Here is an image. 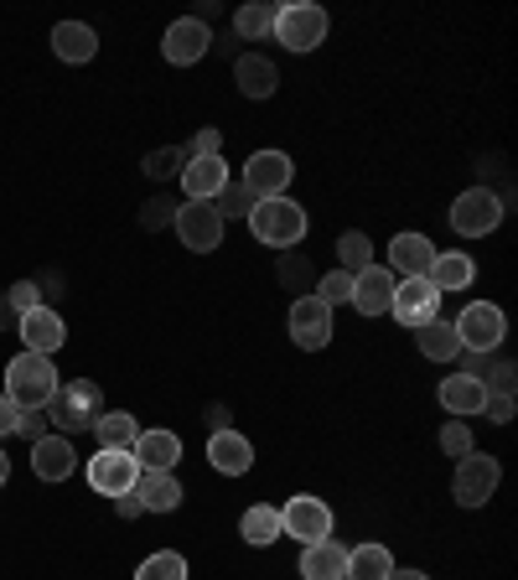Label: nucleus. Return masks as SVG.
<instances>
[{"label":"nucleus","instance_id":"1","mask_svg":"<svg viewBox=\"0 0 518 580\" xmlns=\"http://www.w3.org/2000/svg\"><path fill=\"white\" fill-rule=\"evenodd\" d=\"M57 389H63V378H57L52 358H42V353H17L6 363V399L17 410H47L57 399Z\"/></svg>","mask_w":518,"mask_h":580},{"label":"nucleus","instance_id":"2","mask_svg":"<svg viewBox=\"0 0 518 580\" xmlns=\"http://www.w3.org/2000/svg\"><path fill=\"white\" fill-rule=\"evenodd\" d=\"M99 415H104V389L94 384V378H73V384H63L57 399L47 405V420L57 426V436H68V441L99 426Z\"/></svg>","mask_w":518,"mask_h":580},{"label":"nucleus","instance_id":"3","mask_svg":"<svg viewBox=\"0 0 518 580\" xmlns=\"http://www.w3.org/2000/svg\"><path fill=\"white\" fill-rule=\"evenodd\" d=\"M249 228H255V239L270 244V249H295V244L306 239V207L291 203V197H265V203H255V213H249Z\"/></svg>","mask_w":518,"mask_h":580},{"label":"nucleus","instance_id":"4","mask_svg":"<svg viewBox=\"0 0 518 580\" xmlns=\"http://www.w3.org/2000/svg\"><path fill=\"white\" fill-rule=\"evenodd\" d=\"M327 11L322 6H311V0H291V6H280L276 11V32L291 52H311V47H322L327 42Z\"/></svg>","mask_w":518,"mask_h":580},{"label":"nucleus","instance_id":"5","mask_svg":"<svg viewBox=\"0 0 518 580\" xmlns=\"http://www.w3.org/2000/svg\"><path fill=\"white\" fill-rule=\"evenodd\" d=\"M503 197L493 187H472V192H462L456 197V207H451V228L462 234V239H487L493 228L503 223Z\"/></svg>","mask_w":518,"mask_h":580},{"label":"nucleus","instance_id":"6","mask_svg":"<svg viewBox=\"0 0 518 580\" xmlns=\"http://www.w3.org/2000/svg\"><path fill=\"white\" fill-rule=\"evenodd\" d=\"M451 326H456V337H462L466 353H498L503 337H508V316H503L493 301H472Z\"/></svg>","mask_w":518,"mask_h":580},{"label":"nucleus","instance_id":"7","mask_svg":"<svg viewBox=\"0 0 518 580\" xmlns=\"http://www.w3.org/2000/svg\"><path fill=\"white\" fill-rule=\"evenodd\" d=\"M498 482H503L498 457L472 451V457L456 461V482H451V493H456V503H462V508H483L487 497L498 493Z\"/></svg>","mask_w":518,"mask_h":580},{"label":"nucleus","instance_id":"8","mask_svg":"<svg viewBox=\"0 0 518 580\" xmlns=\"http://www.w3.org/2000/svg\"><path fill=\"white\" fill-rule=\"evenodd\" d=\"M280 534H291L301 545H316V539H332V508L322 497L295 493L285 508H280Z\"/></svg>","mask_w":518,"mask_h":580},{"label":"nucleus","instance_id":"9","mask_svg":"<svg viewBox=\"0 0 518 580\" xmlns=\"http://www.w3.org/2000/svg\"><path fill=\"white\" fill-rule=\"evenodd\" d=\"M389 316H399V326L420 332L425 322H435V316H441V290H435L425 275H414V280H399Z\"/></svg>","mask_w":518,"mask_h":580},{"label":"nucleus","instance_id":"10","mask_svg":"<svg viewBox=\"0 0 518 580\" xmlns=\"http://www.w3.org/2000/svg\"><path fill=\"white\" fill-rule=\"evenodd\" d=\"M172 228L182 234V244H187L192 255H213L218 239H224V218H218V207L213 203H182Z\"/></svg>","mask_w":518,"mask_h":580},{"label":"nucleus","instance_id":"11","mask_svg":"<svg viewBox=\"0 0 518 580\" xmlns=\"http://www.w3.org/2000/svg\"><path fill=\"white\" fill-rule=\"evenodd\" d=\"M291 337L306 353H322L332 342V307L322 296H295L291 301Z\"/></svg>","mask_w":518,"mask_h":580},{"label":"nucleus","instance_id":"12","mask_svg":"<svg viewBox=\"0 0 518 580\" xmlns=\"http://www.w3.org/2000/svg\"><path fill=\"white\" fill-rule=\"evenodd\" d=\"M291 176H295V167H291V155L285 151H255L249 155V167H244V187L265 203V197H285Z\"/></svg>","mask_w":518,"mask_h":580},{"label":"nucleus","instance_id":"13","mask_svg":"<svg viewBox=\"0 0 518 580\" xmlns=\"http://www.w3.org/2000/svg\"><path fill=\"white\" fill-rule=\"evenodd\" d=\"M136 477H140V466H136V457H130V451H99V457L88 461V487H94L99 497L130 493V487H136Z\"/></svg>","mask_w":518,"mask_h":580},{"label":"nucleus","instance_id":"14","mask_svg":"<svg viewBox=\"0 0 518 580\" xmlns=\"http://www.w3.org/2000/svg\"><path fill=\"white\" fill-rule=\"evenodd\" d=\"M395 286H399L395 270L368 265V270L353 275V307H358L363 316H389V307H395Z\"/></svg>","mask_w":518,"mask_h":580},{"label":"nucleus","instance_id":"15","mask_svg":"<svg viewBox=\"0 0 518 580\" xmlns=\"http://www.w3.org/2000/svg\"><path fill=\"white\" fill-rule=\"evenodd\" d=\"M17 337L26 342V353L52 358V353L68 342V326H63V316L52 307H36V311H26V316H17Z\"/></svg>","mask_w":518,"mask_h":580},{"label":"nucleus","instance_id":"16","mask_svg":"<svg viewBox=\"0 0 518 580\" xmlns=\"http://www.w3.org/2000/svg\"><path fill=\"white\" fill-rule=\"evenodd\" d=\"M207 47H213V32H207L197 17H182L166 26V42H161V52H166V63H176V68H187V63H197V57H207Z\"/></svg>","mask_w":518,"mask_h":580},{"label":"nucleus","instance_id":"17","mask_svg":"<svg viewBox=\"0 0 518 580\" xmlns=\"http://www.w3.org/2000/svg\"><path fill=\"white\" fill-rule=\"evenodd\" d=\"M224 187H228V161L224 155H197V161L182 167V192H187V203H213Z\"/></svg>","mask_w":518,"mask_h":580},{"label":"nucleus","instance_id":"18","mask_svg":"<svg viewBox=\"0 0 518 580\" xmlns=\"http://www.w3.org/2000/svg\"><path fill=\"white\" fill-rule=\"evenodd\" d=\"M130 457H136L140 472H172L182 461V436H172V430H140Z\"/></svg>","mask_w":518,"mask_h":580},{"label":"nucleus","instance_id":"19","mask_svg":"<svg viewBox=\"0 0 518 580\" xmlns=\"http://www.w3.org/2000/svg\"><path fill=\"white\" fill-rule=\"evenodd\" d=\"M73 466H78V457H73L68 436H42V441L32 445V472L42 482H68Z\"/></svg>","mask_w":518,"mask_h":580},{"label":"nucleus","instance_id":"20","mask_svg":"<svg viewBox=\"0 0 518 580\" xmlns=\"http://www.w3.org/2000/svg\"><path fill=\"white\" fill-rule=\"evenodd\" d=\"M207 461H213L224 477H244V472L255 466V445L244 441L239 430H213V441H207Z\"/></svg>","mask_w":518,"mask_h":580},{"label":"nucleus","instance_id":"21","mask_svg":"<svg viewBox=\"0 0 518 580\" xmlns=\"http://www.w3.org/2000/svg\"><path fill=\"white\" fill-rule=\"evenodd\" d=\"M234 84H239L244 99H270L280 88V73L270 57H259V52H244V57H234Z\"/></svg>","mask_w":518,"mask_h":580},{"label":"nucleus","instance_id":"22","mask_svg":"<svg viewBox=\"0 0 518 580\" xmlns=\"http://www.w3.org/2000/svg\"><path fill=\"white\" fill-rule=\"evenodd\" d=\"M441 255L425 234H395V244H389V270L404 275V280H414V275L431 270V259Z\"/></svg>","mask_w":518,"mask_h":580},{"label":"nucleus","instance_id":"23","mask_svg":"<svg viewBox=\"0 0 518 580\" xmlns=\"http://www.w3.org/2000/svg\"><path fill=\"white\" fill-rule=\"evenodd\" d=\"M130 493L140 497V508L145 513H172L176 503H182V482H176L172 472H140Z\"/></svg>","mask_w":518,"mask_h":580},{"label":"nucleus","instance_id":"24","mask_svg":"<svg viewBox=\"0 0 518 580\" xmlns=\"http://www.w3.org/2000/svg\"><path fill=\"white\" fill-rule=\"evenodd\" d=\"M347 570V549L337 539H316V545L301 549V576L306 580H343Z\"/></svg>","mask_w":518,"mask_h":580},{"label":"nucleus","instance_id":"25","mask_svg":"<svg viewBox=\"0 0 518 580\" xmlns=\"http://www.w3.org/2000/svg\"><path fill=\"white\" fill-rule=\"evenodd\" d=\"M52 52H57L63 63H88V57L99 52V36H94V26H84V21H57V26H52Z\"/></svg>","mask_w":518,"mask_h":580},{"label":"nucleus","instance_id":"26","mask_svg":"<svg viewBox=\"0 0 518 580\" xmlns=\"http://www.w3.org/2000/svg\"><path fill=\"white\" fill-rule=\"evenodd\" d=\"M395 576V555L384 545H358V549H347V570L343 580H389Z\"/></svg>","mask_w":518,"mask_h":580},{"label":"nucleus","instance_id":"27","mask_svg":"<svg viewBox=\"0 0 518 580\" xmlns=\"http://www.w3.org/2000/svg\"><path fill=\"white\" fill-rule=\"evenodd\" d=\"M414 342H420V353H425L431 363H451L456 353H462V337H456V326H451L446 316L425 322L420 332H414Z\"/></svg>","mask_w":518,"mask_h":580},{"label":"nucleus","instance_id":"28","mask_svg":"<svg viewBox=\"0 0 518 580\" xmlns=\"http://www.w3.org/2000/svg\"><path fill=\"white\" fill-rule=\"evenodd\" d=\"M483 399H487V389L466 374H451L446 384H441V405H446L451 415H483Z\"/></svg>","mask_w":518,"mask_h":580},{"label":"nucleus","instance_id":"29","mask_svg":"<svg viewBox=\"0 0 518 580\" xmlns=\"http://www.w3.org/2000/svg\"><path fill=\"white\" fill-rule=\"evenodd\" d=\"M472 275H477V265H472L466 255H456V249H451V255H435V259H431L425 280H431L435 290H466V286H472Z\"/></svg>","mask_w":518,"mask_h":580},{"label":"nucleus","instance_id":"30","mask_svg":"<svg viewBox=\"0 0 518 580\" xmlns=\"http://www.w3.org/2000/svg\"><path fill=\"white\" fill-rule=\"evenodd\" d=\"M94 436H99V451H130V445H136V436H140V426H136V415L104 410L99 426H94Z\"/></svg>","mask_w":518,"mask_h":580},{"label":"nucleus","instance_id":"31","mask_svg":"<svg viewBox=\"0 0 518 580\" xmlns=\"http://www.w3.org/2000/svg\"><path fill=\"white\" fill-rule=\"evenodd\" d=\"M239 534H244V539H249L255 549L276 545V539H280V508H270V503H255V508H244Z\"/></svg>","mask_w":518,"mask_h":580},{"label":"nucleus","instance_id":"32","mask_svg":"<svg viewBox=\"0 0 518 580\" xmlns=\"http://www.w3.org/2000/svg\"><path fill=\"white\" fill-rule=\"evenodd\" d=\"M234 32L249 36V42L270 36V32H276V6H265V0H255V6H239V17H234Z\"/></svg>","mask_w":518,"mask_h":580},{"label":"nucleus","instance_id":"33","mask_svg":"<svg viewBox=\"0 0 518 580\" xmlns=\"http://www.w3.org/2000/svg\"><path fill=\"white\" fill-rule=\"evenodd\" d=\"M280 290H301V296H311V290H316V275H311L306 255L280 249Z\"/></svg>","mask_w":518,"mask_h":580},{"label":"nucleus","instance_id":"34","mask_svg":"<svg viewBox=\"0 0 518 580\" xmlns=\"http://www.w3.org/2000/svg\"><path fill=\"white\" fill-rule=\"evenodd\" d=\"M136 580H187V560L176 549H155L151 560H140Z\"/></svg>","mask_w":518,"mask_h":580},{"label":"nucleus","instance_id":"35","mask_svg":"<svg viewBox=\"0 0 518 580\" xmlns=\"http://www.w3.org/2000/svg\"><path fill=\"white\" fill-rule=\"evenodd\" d=\"M337 259H343L347 275H358L374 265V244H368V234H358V228H347L343 239H337Z\"/></svg>","mask_w":518,"mask_h":580},{"label":"nucleus","instance_id":"36","mask_svg":"<svg viewBox=\"0 0 518 580\" xmlns=\"http://www.w3.org/2000/svg\"><path fill=\"white\" fill-rule=\"evenodd\" d=\"M255 192L244 187V182H234V176H228V187L218 192V197H213V207H218V218H249V213H255Z\"/></svg>","mask_w":518,"mask_h":580},{"label":"nucleus","instance_id":"37","mask_svg":"<svg viewBox=\"0 0 518 580\" xmlns=\"http://www.w3.org/2000/svg\"><path fill=\"white\" fill-rule=\"evenodd\" d=\"M182 167H187V155H182V146H161V151L145 155V176L151 182H172V176H182Z\"/></svg>","mask_w":518,"mask_h":580},{"label":"nucleus","instance_id":"38","mask_svg":"<svg viewBox=\"0 0 518 580\" xmlns=\"http://www.w3.org/2000/svg\"><path fill=\"white\" fill-rule=\"evenodd\" d=\"M176 197H151V203L140 207V228H151V234H161V228H172L176 223Z\"/></svg>","mask_w":518,"mask_h":580},{"label":"nucleus","instance_id":"39","mask_svg":"<svg viewBox=\"0 0 518 580\" xmlns=\"http://www.w3.org/2000/svg\"><path fill=\"white\" fill-rule=\"evenodd\" d=\"M311 296H322L327 307H343V301H353V275H347V270H332V275H322V280H316V290H311Z\"/></svg>","mask_w":518,"mask_h":580},{"label":"nucleus","instance_id":"40","mask_svg":"<svg viewBox=\"0 0 518 580\" xmlns=\"http://www.w3.org/2000/svg\"><path fill=\"white\" fill-rule=\"evenodd\" d=\"M441 451L446 457H472V430H466V420H451V426H441Z\"/></svg>","mask_w":518,"mask_h":580},{"label":"nucleus","instance_id":"41","mask_svg":"<svg viewBox=\"0 0 518 580\" xmlns=\"http://www.w3.org/2000/svg\"><path fill=\"white\" fill-rule=\"evenodd\" d=\"M52 420H47V410H17V430H11V436H21V441H42V436H52Z\"/></svg>","mask_w":518,"mask_h":580},{"label":"nucleus","instance_id":"42","mask_svg":"<svg viewBox=\"0 0 518 580\" xmlns=\"http://www.w3.org/2000/svg\"><path fill=\"white\" fill-rule=\"evenodd\" d=\"M6 301H11V311H17V316H26V311L42 307V286H36V280H17V286L6 290Z\"/></svg>","mask_w":518,"mask_h":580},{"label":"nucleus","instance_id":"43","mask_svg":"<svg viewBox=\"0 0 518 580\" xmlns=\"http://www.w3.org/2000/svg\"><path fill=\"white\" fill-rule=\"evenodd\" d=\"M514 384H518V368L508 358H493V368H487V378H483V389L487 394H514Z\"/></svg>","mask_w":518,"mask_h":580},{"label":"nucleus","instance_id":"44","mask_svg":"<svg viewBox=\"0 0 518 580\" xmlns=\"http://www.w3.org/2000/svg\"><path fill=\"white\" fill-rule=\"evenodd\" d=\"M218 151H224V136H218V130H197V136L182 146V155H187V161H197V155H218Z\"/></svg>","mask_w":518,"mask_h":580},{"label":"nucleus","instance_id":"45","mask_svg":"<svg viewBox=\"0 0 518 580\" xmlns=\"http://www.w3.org/2000/svg\"><path fill=\"white\" fill-rule=\"evenodd\" d=\"M483 415L493 420V426H508V420H514V394H487Z\"/></svg>","mask_w":518,"mask_h":580},{"label":"nucleus","instance_id":"46","mask_svg":"<svg viewBox=\"0 0 518 580\" xmlns=\"http://www.w3.org/2000/svg\"><path fill=\"white\" fill-rule=\"evenodd\" d=\"M456 358H462V368H466V378H477V384H483L487 378V368H493V353H456Z\"/></svg>","mask_w":518,"mask_h":580},{"label":"nucleus","instance_id":"47","mask_svg":"<svg viewBox=\"0 0 518 580\" xmlns=\"http://www.w3.org/2000/svg\"><path fill=\"white\" fill-rule=\"evenodd\" d=\"M115 513H120V518H140L145 508H140V497H136V493H120V497H115Z\"/></svg>","mask_w":518,"mask_h":580},{"label":"nucleus","instance_id":"48","mask_svg":"<svg viewBox=\"0 0 518 580\" xmlns=\"http://www.w3.org/2000/svg\"><path fill=\"white\" fill-rule=\"evenodd\" d=\"M11 430H17V405L0 394V436H11Z\"/></svg>","mask_w":518,"mask_h":580},{"label":"nucleus","instance_id":"49","mask_svg":"<svg viewBox=\"0 0 518 580\" xmlns=\"http://www.w3.org/2000/svg\"><path fill=\"white\" fill-rule=\"evenodd\" d=\"M11 326H17V311H11V301L0 296V332H11Z\"/></svg>","mask_w":518,"mask_h":580},{"label":"nucleus","instance_id":"50","mask_svg":"<svg viewBox=\"0 0 518 580\" xmlns=\"http://www.w3.org/2000/svg\"><path fill=\"white\" fill-rule=\"evenodd\" d=\"M207 420H213V430H228V410H224V405H213V410H207Z\"/></svg>","mask_w":518,"mask_h":580},{"label":"nucleus","instance_id":"51","mask_svg":"<svg viewBox=\"0 0 518 580\" xmlns=\"http://www.w3.org/2000/svg\"><path fill=\"white\" fill-rule=\"evenodd\" d=\"M389 580H431V576H425V570H395Z\"/></svg>","mask_w":518,"mask_h":580},{"label":"nucleus","instance_id":"52","mask_svg":"<svg viewBox=\"0 0 518 580\" xmlns=\"http://www.w3.org/2000/svg\"><path fill=\"white\" fill-rule=\"evenodd\" d=\"M6 482H11V457L0 451V487H6Z\"/></svg>","mask_w":518,"mask_h":580}]
</instances>
